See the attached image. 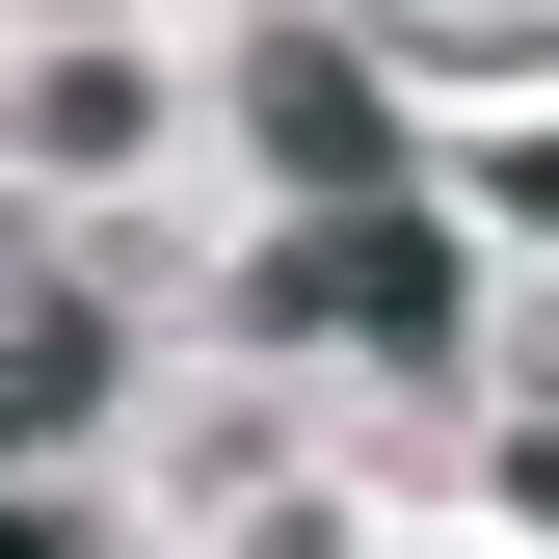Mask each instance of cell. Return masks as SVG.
Returning <instances> with one entry per match:
<instances>
[{
    "label": "cell",
    "instance_id": "1",
    "mask_svg": "<svg viewBox=\"0 0 559 559\" xmlns=\"http://www.w3.org/2000/svg\"><path fill=\"white\" fill-rule=\"evenodd\" d=\"M266 320H346V346H453V214H400V187H320V214L266 240Z\"/></svg>",
    "mask_w": 559,
    "mask_h": 559
},
{
    "label": "cell",
    "instance_id": "4",
    "mask_svg": "<svg viewBox=\"0 0 559 559\" xmlns=\"http://www.w3.org/2000/svg\"><path fill=\"white\" fill-rule=\"evenodd\" d=\"M427 27H453V53H507V27H533V0H427Z\"/></svg>",
    "mask_w": 559,
    "mask_h": 559
},
{
    "label": "cell",
    "instance_id": "3",
    "mask_svg": "<svg viewBox=\"0 0 559 559\" xmlns=\"http://www.w3.org/2000/svg\"><path fill=\"white\" fill-rule=\"evenodd\" d=\"M240 107H266V160H294V187H400V107L346 81L320 27H266V53H240Z\"/></svg>",
    "mask_w": 559,
    "mask_h": 559
},
{
    "label": "cell",
    "instance_id": "2",
    "mask_svg": "<svg viewBox=\"0 0 559 559\" xmlns=\"http://www.w3.org/2000/svg\"><path fill=\"white\" fill-rule=\"evenodd\" d=\"M53 427H107V294L0 240V453H53Z\"/></svg>",
    "mask_w": 559,
    "mask_h": 559
}]
</instances>
